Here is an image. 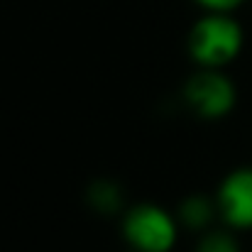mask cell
Wrapping results in <instances>:
<instances>
[{
	"mask_svg": "<svg viewBox=\"0 0 252 252\" xmlns=\"http://www.w3.org/2000/svg\"><path fill=\"white\" fill-rule=\"evenodd\" d=\"M181 108L201 123H220L230 118L240 100V88L228 69H196L181 81Z\"/></svg>",
	"mask_w": 252,
	"mask_h": 252,
	"instance_id": "3957f363",
	"label": "cell"
},
{
	"mask_svg": "<svg viewBox=\"0 0 252 252\" xmlns=\"http://www.w3.org/2000/svg\"><path fill=\"white\" fill-rule=\"evenodd\" d=\"M220 225L238 235H252V164H235L220 174L213 186Z\"/></svg>",
	"mask_w": 252,
	"mask_h": 252,
	"instance_id": "277c9868",
	"label": "cell"
},
{
	"mask_svg": "<svg viewBox=\"0 0 252 252\" xmlns=\"http://www.w3.org/2000/svg\"><path fill=\"white\" fill-rule=\"evenodd\" d=\"M201 12H238L248 0H191Z\"/></svg>",
	"mask_w": 252,
	"mask_h": 252,
	"instance_id": "ba28073f",
	"label": "cell"
},
{
	"mask_svg": "<svg viewBox=\"0 0 252 252\" xmlns=\"http://www.w3.org/2000/svg\"><path fill=\"white\" fill-rule=\"evenodd\" d=\"M125 252H127V250H125Z\"/></svg>",
	"mask_w": 252,
	"mask_h": 252,
	"instance_id": "9c48e42d",
	"label": "cell"
},
{
	"mask_svg": "<svg viewBox=\"0 0 252 252\" xmlns=\"http://www.w3.org/2000/svg\"><path fill=\"white\" fill-rule=\"evenodd\" d=\"M174 213H176L179 225L184 228L186 238H196V235H201L208 228H213V225L220 223L218 220V208H216L213 193H203V191L184 193L174 203Z\"/></svg>",
	"mask_w": 252,
	"mask_h": 252,
	"instance_id": "5b68a950",
	"label": "cell"
},
{
	"mask_svg": "<svg viewBox=\"0 0 252 252\" xmlns=\"http://www.w3.org/2000/svg\"><path fill=\"white\" fill-rule=\"evenodd\" d=\"M189 252H245L243 235L225 225H213L206 233L191 238V250Z\"/></svg>",
	"mask_w": 252,
	"mask_h": 252,
	"instance_id": "52a82bcc",
	"label": "cell"
},
{
	"mask_svg": "<svg viewBox=\"0 0 252 252\" xmlns=\"http://www.w3.org/2000/svg\"><path fill=\"white\" fill-rule=\"evenodd\" d=\"M84 201L88 206L91 213L95 216H105V218H118L125 206L130 203L127 196H125V189L108 179V176H100V179H93L84 191Z\"/></svg>",
	"mask_w": 252,
	"mask_h": 252,
	"instance_id": "8992f818",
	"label": "cell"
},
{
	"mask_svg": "<svg viewBox=\"0 0 252 252\" xmlns=\"http://www.w3.org/2000/svg\"><path fill=\"white\" fill-rule=\"evenodd\" d=\"M245 44V25L235 12H201L186 32V57L196 69H230Z\"/></svg>",
	"mask_w": 252,
	"mask_h": 252,
	"instance_id": "6da1fadb",
	"label": "cell"
},
{
	"mask_svg": "<svg viewBox=\"0 0 252 252\" xmlns=\"http://www.w3.org/2000/svg\"><path fill=\"white\" fill-rule=\"evenodd\" d=\"M118 238L127 252H179L186 233L174 208L159 201H130L115 218Z\"/></svg>",
	"mask_w": 252,
	"mask_h": 252,
	"instance_id": "7a4b0ae2",
	"label": "cell"
}]
</instances>
